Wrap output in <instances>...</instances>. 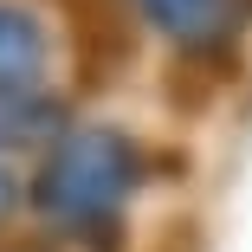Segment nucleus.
I'll return each mask as SVG.
<instances>
[{
    "instance_id": "1",
    "label": "nucleus",
    "mask_w": 252,
    "mask_h": 252,
    "mask_svg": "<svg viewBox=\"0 0 252 252\" xmlns=\"http://www.w3.org/2000/svg\"><path fill=\"white\" fill-rule=\"evenodd\" d=\"M142 188V149L117 123H65L39 149L32 168V214L65 239H104L117 233L123 207Z\"/></svg>"
},
{
    "instance_id": "2",
    "label": "nucleus",
    "mask_w": 252,
    "mask_h": 252,
    "mask_svg": "<svg viewBox=\"0 0 252 252\" xmlns=\"http://www.w3.org/2000/svg\"><path fill=\"white\" fill-rule=\"evenodd\" d=\"M136 13L175 52H226L252 26V0H136Z\"/></svg>"
},
{
    "instance_id": "3",
    "label": "nucleus",
    "mask_w": 252,
    "mask_h": 252,
    "mask_svg": "<svg viewBox=\"0 0 252 252\" xmlns=\"http://www.w3.org/2000/svg\"><path fill=\"white\" fill-rule=\"evenodd\" d=\"M52 78V26L20 0H0V104L39 97Z\"/></svg>"
},
{
    "instance_id": "4",
    "label": "nucleus",
    "mask_w": 252,
    "mask_h": 252,
    "mask_svg": "<svg viewBox=\"0 0 252 252\" xmlns=\"http://www.w3.org/2000/svg\"><path fill=\"white\" fill-rule=\"evenodd\" d=\"M20 200H26V181H20L13 156H7V149H0V226H7V220L20 214Z\"/></svg>"
},
{
    "instance_id": "5",
    "label": "nucleus",
    "mask_w": 252,
    "mask_h": 252,
    "mask_svg": "<svg viewBox=\"0 0 252 252\" xmlns=\"http://www.w3.org/2000/svg\"><path fill=\"white\" fill-rule=\"evenodd\" d=\"M7 252H26V246H7Z\"/></svg>"
}]
</instances>
